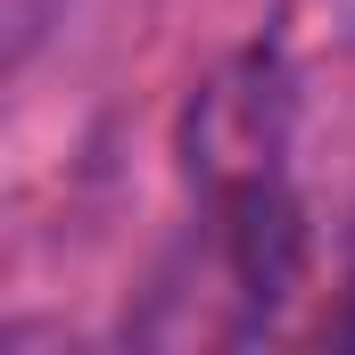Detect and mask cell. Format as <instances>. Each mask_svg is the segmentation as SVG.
<instances>
[]
</instances>
